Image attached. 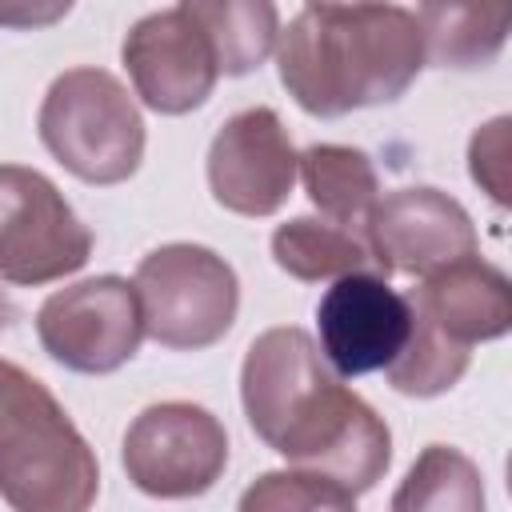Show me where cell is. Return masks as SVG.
Listing matches in <instances>:
<instances>
[{
  "instance_id": "cell-1",
  "label": "cell",
  "mask_w": 512,
  "mask_h": 512,
  "mask_svg": "<svg viewBox=\"0 0 512 512\" xmlns=\"http://www.w3.org/2000/svg\"><path fill=\"white\" fill-rule=\"evenodd\" d=\"M240 404L248 428L292 468L316 472L352 496L376 488L392 464L384 416L340 384L316 340L280 324L260 332L240 364Z\"/></svg>"
},
{
  "instance_id": "cell-2",
  "label": "cell",
  "mask_w": 512,
  "mask_h": 512,
  "mask_svg": "<svg viewBox=\"0 0 512 512\" xmlns=\"http://www.w3.org/2000/svg\"><path fill=\"white\" fill-rule=\"evenodd\" d=\"M288 96L320 120L392 104L424 68V32L404 4H304L276 36Z\"/></svg>"
},
{
  "instance_id": "cell-3",
  "label": "cell",
  "mask_w": 512,
  "mask_h": 512,
  "mask_svg": "<svg viewBox=\"0 0 512 512\" xmlns=\"http://www.w3.org/2000/svg\"><path fill=\"white\" fill-rule=\"evenodd\" d=\"M100 464L64 404L0 356V500L12 512H88Z\"/></svg>"
},
{
  "instance_id": "cell-4",
  "label": "cell",
  "mask_w": 512,
  "mask_h": 512,
  "mask_svg": "<svg viewBox=\"0 0 512 512\" xmlns=\"http://www.w3.org/2000/svg\"><path fill=\"white\" fill-rule=\"evenodd\" d=\"M40 144L84 184H124L144 160V116L104 68L60 72L36 112Z\"/></svg>"
},
{
  "instance_id": "cell-5",
  "label": "cell",
  "mask_w": 512,
  "mask_h": 512,
  "mask_svg": "<svg viewBox=\"0 0 512 512\" xmlns=\"http://www.w3.org/2000/svg\"><path fill=\"white\" fill-rule=\"evenodd\" d=\"M144 332L172 352H200L228 336L240 308L236 268L204 244H160L132 276Z\"/></svg>"
},
{
  "instance_id": "cell-6",
  "label": "cell",
  "mask_w": 512,
  "mask_h": 512,
  "mask_svg": "<svg viewBox=\"0 0 512 512\" xmlns=\"http://www.w3.org/2000/svg\"><path fill=\"white\" fill-rule=\"evenodd\" d=\"M92 232L64 192L36 168L0 164V280L36 288L80 272Z\"/></svg>"
},
{
  "instance_id": "cell-7",
  "label": "cell",
  "mask_w": 512,
  "mask_h": 512,
  "mask_svg": "<svg viewBox=\"0 0 512 512\" xmlns=\"http://www.w3.org/2000/svg\"><path fill=\"white\" fill-rule=\"evenodd\" d=\"M120 464L144 496L192 500L224 476L228 432L208 408L192 400H160L128 424Z\"/></svg>"
},
{
  "instance_id": "cell-8",
  "label": "cell",
  "mask_w": 512,
  "mask_h": 512,
  "mask_svg": "<svg viewBox=\"0 0 512 512\" xmlns=\"http://www.w3.org/2000/svg\"><path fill=\"white\" fill-rule=\"evenodd\" d=\"M36 336L60 368L80 376H108L124 368L144 340L136 288L112 272L76 280L40 304Z\"/></svg>"
},
{
  "instance_id": "cell-9",
  "label": "cell",
  "mask_w": 512,
  "mask_h": 512,
  "mask_svg": "<svg viewBox=\"0 0 512 512\" xmlns=\"http://www.w3.org/2000/svg\"><path fill=\"white\" fill-rule=\"evenodd\" d=\"M364 244L372 252L376 276H432L456 260L476 256V224L460 200L440 188L408 184L384 192L364 224Z\"/></svg>"
},
{
  "instance_id": "cell-10",
  "label": "cell",
  "mask_w": 512,
  "mask_h": 512,
  "mask_svg": "<svg viewBox=\"0 0 512 512\" xmlns=\"http://www.w3.org/2000/svg\"><path fill=\"white\" fill-rule=\"evenodd\" d=\"M296 144L276 108H244L220 124L208 144V188L236 216H272L296 184Z\"/></svg>"
},
{
  "instance_id": "cell-11",
  "label": "cell",
  "mask_w": 512,
  "mask_h": 512,
  "mask_svg": "<svg viewBox=\"0 0 512 512\" xmlns=\"http://www.w3.org/2000/svg\"><path fill=\"white\" fill-rule=\"evenodd\" d=\"M124 68L136 96L160 116L196 112L216 88V52L188 4L140 16L124 36Z\"/></svg>"
},
{
  "instance_id": "cell-12",
  "label": "cell",
  "mask_w": 512,
  "mask_h": 512,
  "mask_svg": "<svg viewBox=\"0 0 512 512\" xmlns=\"http://www.w3.org/2000/svg\"><path fill=\"white\" fill-rule=\"evenodd\" d=\"M316 332L324 364L348 380L364 372H384L408 344L412 308L376 272L340 276L316 304Z\"/></svg>"
},
{
  "instance_id": "cell-13",
  "label": "cell",
  "mask_w": 512,
  "mask_h": 512,
  "mask_svg": "<svg viewBox=\"0 0 512 512\" xmlns=\"http://www.w3.org/2000/svg\"><path fill=\"white\" fill-rule=\"evenodd\" d=\"M404 300L420 324L464 352H472V344L500 340L512 328V284L496 264L480 256L424 276L420 288H412Z\"/></svg>"
},
{
  "instance_id": "cell-14",
  "label": "cell",
  "mask_w": 512,
  "mask_h": 512,
  "mask_svg": "<svg viewBox=\"0 0 512 512\" xmlns=\"http://www.w3.org/2000/svg\"><path fill=\"white\" fill-rule=\"evenodd\" d=\"M296 172L304 180L308 200L320 208V220L364 236L368 212L380 200V176L368 152L352 144H312L300 152Z\"/></svg>"
},
{
  "instance_id": "cell-15",
  "label": "cell",
  "mask_w": 512,
  "mask_h": 512,
  "mask_svg": "<svg viewBox=\"0 0 512 512\" xmlns=\"http://www.w3.org/2000/svg\"><path fill=\"white\" fill-rule=\"evenodd\" d=\"M272 260L280 272L304 284L340 280L372 268V252L360 232L336 228L316 216H292L288 224H280L272 232Z\"/></svg>"
},
{
  "instance_id": "cell-16",
  "label": "cell",
  "mask_w": 512,
  "mask_h": 512,
  "mask_svg": "<svg viewBox=\"0 0 512 512\" xmlns=\"http://www.w3.org/2000/svg\"><path fill=\"white\" fill-rule=\"evenodd\" d=\"M388 512H488L484 476L460 448L428 444L392 492Z\"/></svg>"
},
{
  "instance_id": "cell-17",
  "label": "cell",
  "mask_w": 512,
  "mask_h": 512,
  "mask_svg": "<svg viewBox=\"0 0 512 512\" xmlns=\"http://www.w3.org/2000/svg\"><path fill=\"white\" fill-rule=\"evenodd\" d=\"M208 32L220 76H248L264 64L280 36V12L264 0H184Z\"/></svg>"
},
{
  "instance_id": "cell-18",
  "label": "cell",
  "mask_w": 512,
  "mask_h": 512,
  "mask_svg": "<svg viewBox=\"0 0 512 512\" xmlns=\"http://www.w3.org/2000/svg\"><path fill=\"white\" fill-rule=\"evenodd\" d=\"M416 24L424 32V60L440 68H484L508 40V12L488 8L424 4L416 8Z\"/></svg>"
},
{
  "instance_id": "cell-19",
  "label": "cell",
  "mask_w": 512,
  "mask_h": 512,
  "mask_svg": "<svg viewBox=\"0 0 512 512\" xmlns=\"http://www.w3.org/2000/svg\"><path fill=\"white\" fill-rule=\"evenodd\" d=\"M236 512H356V496L316 472L284 468L256 476L240 492Z\"/></svg>"
},
{
  "instance_id": "cell-20",
  "label": "cell",
  "mask_w": 512,
  "mask_h": 512,
  "mask_svg": "<svg viewBox=\"0 0 512 512\" xmlns=\"http://www.w3.org/2000/svg\"><path fill=\"white\" fill-rule=\"evenodd\" d=\"M468 172L496 204H508V116H496L472 132Z\"/></svg>"
},
{
  "instance_id": "cell-21",
  "label": "cell",
  "mask_w": 512,
  "mask_h": 512,
  "mask_svg": "<svg viewBox=\"0 0 512 512\" xmlns=\"http://www.w3.org/2000/svg\"><path fill=\"white\" fill-rule=\"evenodd\" d=\"M64 12H68V4H48L44 12H28V8H12V12H4V8H0V24H48V20L64 16Z\"/></svg>"
},
{
  "instance_id": "cell-22",
  "label": "cell",
  "mask_w": 512,
  "mask_h": 512,
  "mask_svg": "<svg viewBox=\"0 0 512 512\" xmlns=\"http://www.w3.org/2000/svg\"><path fill=\"white\" fill-rule=\"evenodd\" d=\"M12 320H16V308H12V300H8L4 292H0V332H4V328H8Z\"/></svg>"
}]
</instances>
